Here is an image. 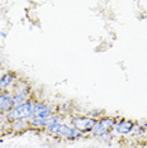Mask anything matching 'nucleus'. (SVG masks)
Returning <instances> with one entry per match:
<instances>
[{
	"label": "nucleus",
	"instance_id": "8",
	"mask_svg": "<svg viewBox=\"0 0 147 148\" xmlns=\"http://www.w3.org/2000/svg\"><path fill=\"white\" fill-rule=\"evenodd\" d=\"M13 80H14V75H13L12 72L4 73V75L1 76V79H0V90L8 89L9 85L13 82Z\"/></svg>",
	"mask_w": 147,
	"mask_h": 148
},
{
	"label": "nucleus",
	"instance_id": "7",
	"mask_svg": "<svg viewBox=\"0 0 147 148\" xmlns=\"http://www.w3.org/2000/svg\"><path fill=\"white\" fill-rule=\"evenodd\" d=\"M12 106H14V104H13V96L10 94H1L0 95V112H3V110H10Z\"/></svg>",
	"mask_w": 147,
	"mask_h": 148
},
{
	"label": "nucleus",
	"instance_id": "3",
	"mask_svg": "<svg viewBox=\"0 0 147 148\" xmlns=\"http://www.w3.org/2000/svg\"><path fill=\"white\" fill-rule=\"evenodd\" d=\"M114 125H115V120L113 119V118H103V119H100L99 122L95 123L91 132L94 133L95 136L100 137V136H104V134L110 132V130L114 128Z\"/></svg>",
	"mask_w": 147,
	"mask_h": 148
},
{
	"label": "nucleus",
	"instance_id": "5",
	"mask_svg": "<svg viewBox=\"0 0 147 148\" xmlns=\"http://www.w3.org/2000/svg\"><path fill=\"white\" fill-rule=\"evenodd\" d=\"M51 115V109L48 106H46L45 104L38 103L34 104L33 106V112H32V116L34 118H41V119H47Z\"/></svg>",
	"mask_w": 147,
	"mask_h": 148
},
{
	"label": "nucleus",
	"instance_id": "6",
	"mask_svg": "<svg viewBox=\"0 0 147 148\" xmlns=\"http://www.w3.org/2000/svg\"><path fill=\"white\" fill-rule=\"evenodd\" d=\"M133 127H135V122L128 120V119H123L122 122H119L115 125V130L119 134H127L133 129Z\"/></svg>",
	"mask_w": 147,
	"mask_h": 148
},
{
	"label": "nucleus",
	"instance_id": "10",
	"mask_svg": "<svg viewBox=\"0 0 147 148\" xmlns=\"http://www.w3.org/2000/svg\"><path fill=\"white\" fill-rule=\"evenodd\" d=\"M146 130H147V129H146Z\"/></svg>",
	"mask_w": 147,
	"mask_h": 148
},
{
	"label": "nucleus",
	"instance_id": "4",
	"mask_svg": "<svg viewBox=\"0 0 147 148\" xmlns=\"http://www.w3.org/2000/svg\"><path fill=\"white\" fill-rule=\"evenodd\" d=\"M96 123L95 119L93 118H84V116H76L72 119V124L75 127L76 130H79L80 133H86L91 132V129L94 128Z\"/></svg>",
	"mask_w": 147,
	"mask_h": 148
},
{
	"label": "nucleus",
	"instance_id": "9",
	"mask_svg": "<svg viewBox=\"0 0 147 148\" xmlns=\"http://www.w3.org/2000/svg\"><path fill=\"white\" fill-rule=\"evenodd\" d=\"M32 125H34V127H47L48 125V118H47V119L34 118V119L32 120Z\"/></svg>",
	"mask_w": 147,
	"mask_h": 148
},
{
	"label": "nucleus",
	"instance_id": "2",
	"mask_svg": "<svg viewBox=\"0 0 147 148\" xmlns=\"http://www.w3.org/2000/svg\"><path fill=\"white\" fill-rule=\"evenodd\" d=\"M33 106H34V104L32 101H25L24 104H22V105L14 108L13 110L8 113V118L9 119H24V118H28L32 115V112H33Z\"/></svg>",
	"mask_w": 147,
	"mask_h": 148
},
{
	"label": "nucleus",
	"instance_id": "1",
	"mask_svg": "<svg viewBox=\"0 0 147 148\" xmlns=\"http://www.w3.org/2000/svg\"><path fill=\"white\" fill-rule=\"evenodd\" d=\"M47 130L52 134H56V136H61L65 138H69V139H75L81 136V133L79 130H75L72 128H70L65 124H60V123H52L47 125Z\"/></svg>",
	"mask_w": 147,
	"mask_h": 148
}]
</instances>
